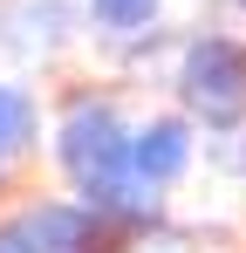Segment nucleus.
I'll use <instances>...</instances> for the list:
<instances>
[{
    "instance_id": "nucleus-8",
    "label": "nucleus",
    "mask_w": 246,
    "mask_h": 253,
    "mask_svg": "<svg viewBox=\"0 0 246 253\" xmlns=\"http://www.w3.org/2000/svg\"><path fill=\"white\" fill-rule=\"evenodd\" d=\"M212 165L233 171V178H246V130H233L226 144H212Z\"/></svg>"
},
{
    "instance_id": "nucleus-9",
    "label": "nucleus",
    "mask_w": 246,
    "mask_h": 253,
    "mask_svg": "<svg viewBox=\"0 0 246 253\" xmlns=\"http://www.w3.org/2000/svg\"><path fill=\"white\" fill-rule=\"evenodd\" d=\"M0 253H41V240L28 233V219H14V226H0Z\"/></svg>"
},
{
    "instance_id": "nucleus-4",
    "label": "nucleus",
    "mask_w": 246,
    "mask_h": 253,
    "mask_svg": "<svg viewBox=\"0 0 246 253\" xmlns=\"http://www.w3.org/2000/svg\"><path fill=\"white\" fill-rule=\"evenodd\" d=\"M185 165H192V130L178 124V117H158V124L137 130V144H130V171H137L144 185H171Z\"/></svg>"
},
{
    "instance_id": "nucleus-6",
    "label": "nucleus",
    "mask_w": 246,
    "mask_h": 253,
    "mask_svg": "<svg viewBox=\"0 0 246 253\" xmlns=\"http://www.w3.org/2000/svg\"><path fill=\"white\" fill-rule=\"evenodd\" d=\"M35 130H41L35 96H28L21 83H0V165H7V158H21V151L35 144Z\"/></svg>"
},
{
    "instance_id": "nucleus-7",
    "label": "nucleus",
    "mask_w": 246,
    "mask_h": 253,
    "mask_svg": "<svg viewBox=\"0 0 246 253\" xmlns=\"http://www.w3.org/2000/svg\"><path fill=\"white\" fill-rule=\"evenodd\" d=\"M89 14H96V28L130 35V28H144V21L158 14V0H89Z\"/></svg>"
},
{
    "instance_id": "nucleus-2",
    "label": "nucleus",
    "mask_w": 246,
    "mask_h": 253,
    "mask_svg": "<svg viewBox=\"0 0 246 253\" xmlns=\"http://www.w3.org/2000/svg\"><path fill=\"white\" fill-rule=\"evenodd\" d=\"M178 96L212 130H233L246 117V48L226 35H192L178 55Z\"/></svg>"
},
{
    "instance_id": "nucleus-10",
    "label": "nucleus",
    "mask_w": 246,
    "mask_h": 253,
    "mask_svg": "<svg viewBox=\"0 0 246 253\" xmlns=\"http://www.w3.org/2000/svg\"><path fill=\"white\" fill-rule=\"evenodd\" d=\"M240 14H246V0H240Z\"/></svg>"
},
{
    "instance_id": "nucleus-5",
    "label": "nucleus",
    "mask_w": 246,
    "mask_h": 253,
    "mask_svg": "<svg viewBox=\"0 0 246 253\" xmlns=\"http://www.w3.org/2000/svg\"><path fill=\"white\" fill-rule=\"evenodd\" d=\"M62 35H69V0H14V7L0 14V42L21 48V55L55 48Z\"/></svg>"
},
{
    "instance_id": "nucleus-3",
    "label": "nucleus",
    "mask_w": 246,
    "mask_h": 253,
    "mask_svg": "<svg viewBox=\"0 0 246 253\" xmlns=\"http://www.w3.org/2000/svg\"><path fill=\"white\" fill-rule=\"evenodd\" d=\"M28 233L41 240V253H96L103 233H110V219L96 206H82V199H55V206L28 212Z\"/></svg>"
},
{
    "instance_id": "nucleus-1",
    "label": "nucleus",
    "mask_w": 246,
    "mask_h": 253,
    "mask_svg": "<svg viewBox=\"0 0 246 253\" xmlns=\"http://www.w3.org/2000/svg\"><path fill=\"white\" fill-rule=\"evenodd\" d=\"M130 130L110 103H96V96H76L69 110H62V124H55V165L76 178L82 199H103V192H117L123 178H137L130 171Z\"/></svg>"
}]
</instances>
